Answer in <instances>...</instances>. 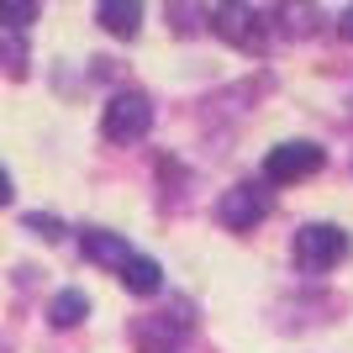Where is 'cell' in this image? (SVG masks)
<instances>
[{"label": "cell", "mask_w": 353, "mask_h": 353, "mask_svg": "<svg viewBox=\"0 0 353 353\" xmlns=\"http://www.w3.org/2000/svg\"><path fill=\"white\" fill-rule=\"evenodd\" d=\"M348 259V232L332 227V221H311L295 232V264L306 269V274H327V269H338Z\"/></svg>", "instance_id": "cell-1"}, {"label": "cell", "mask_w": 353, "mask_h": 353, "mask_svg": "<svg viewBox=\"0 0 353 353\" xmlns=\"http://www.w3.org/2000/svg\"><path fill=\"white\" fill-rule=\"evenodd\" d=\"M148 127H153V101L148 95H137V90L111 95V105H105V117H101V132L111 143H137Z\"/></svg>", "instance_id": "cell-2"}, {"label": "cell", "mask_w": 353, "mask_h": 353, "mask_svg": "<svg viewBox=\"0 0 353 353\" xmlns=\"http://www.w3.org/2000/svg\"><path fill=\"white\" fill-rule=\"evenodd\" d=\"M322 163H327V153L316 143H280L264 159V174L274 179V185H295V179H311Z\"/></svg>", "instance_id": "cell-3"}, {"label": "cell", "mask_w": 353, "mask_h": 353, "mask_svg": "<svg viewBox=\"0 0 353 353\" xmlns=\"http://www.w3.org/2000/svg\"><path fill=\"white\" fill-rule=\"evenodd\" d=\"M216 216H221V227H232V232H248V227H259V221L269 216V190H259V185H237V190L221 195Z\"/></svg>", "instance_id": "cell-4"}, {"label": "cell", "mask_w": 353, "mask_h": 353, "mask_svg": "<svg viewBox=\"0 0 353 353\" xmlns=\"http://www.w3.org/2000/svg\"><path fill=\"white\" fill-rule=\"evenodd\" d=\"M211 27H216L221 43H237V48H264V32H259V16L248 11V6H237V0H227L216 16H211Z\"/></svg>", "instance_id": "cell-5"}, {"label": "cell", "mask_w": 353, "mask_h": 353, "mask_svg": "<svg viewBox=\"0 0 353 353\" xmlns=\"http://www.w3.org/2000/svg\"><path fill=\"white\" fill-rule=\"evenodd\" d=\"M79 248H85V259H90V264H101V269H117V274H121V264L132 259L127 237H121V232H101V227L79 232Z\"/></svg>", "instance_id": "cell-6"}, {"label": "cell", "mask_w": 353, "mask_h": 353, "mask_svg": "<svg viewBox=\"0 0 353 353\" xmlns=\"http://www.w3.org/2000/svg\"><path fill=\"white\" fill-rule=\"evenodd\" d=\"M316 21H322L316 0H274V27L285 37H306V32H316Z\"/></svg>", "instance_id": "cell-7"}, {"label": "cell", "mask_w": 353, "mask_h": 353, "mask_svg": "<svg viewBox=\"0 0 353 353\" xmlns=\"http://www.w3.org/2000/svg\"><path fill=\"white\" fill-rule=\"evenodd\" d=\"M101 27L111 37H137L143 27V0H101Z\"/></svg>", "instance_id": "cell-8"}, {"label": "cell", "mask_w": 353, "mask_h": 353, "mask_svg": "<svg viewBox=\"0 0 353 353\" xmlns=\"http://www.w3.org/2000/svg\"><path fill=\"white\" fill-rule=\"evenodd\" d=\"M121 285H127L132 295H153L163 285V269L153 264V259H143V253H132V259L121 264Z\"/></svg>", "instance_id": "cell-9"}, {"label": "cell", "mask_w": 353, "mask_h": 353, "mask_svg": "<svg viewBox=\"0 0 353 353\" xmlns=\"http://www.w3.org/2000/svg\"><path fill=\"white\" fill-rule=\"evenodd\" d=\"M85 311H90L85 290H59V295H53V306H48V322H53V327H79V322H85Z\"/></svg>", "instance_id": "cell-10"}, {"label": "cell", "mask_w": 353, "mask_h": 353, "mask_svg": "<svg viewBox=\"0 0 353 353\" xmlns=\"http://www.w3.org/2000/svg\"><path fill=\"white\" fill-rule=\"evenodd\" d=\"M37 6H43V0H0V27L6 32L32 27V21H37Z\"/></svg>", "instance_id": "cell-11"}, {"label": "cell", "mask_w": 353, "mask_h": 353, "mask_svg": "<svg viewBox=\"0 0 353 353\" xmlns=\"http://www.w3.org/2000/svg\"><path fill=\"white\" fill-rule=\"evenodd\" d=\"M0 63H6V74H21V69H27V48L6 37V43H0Z\"/></svg>", "instance_id": "cell-12"}, {"label": "cell", "mask_w": 353, "mask_h": 353, "mask_svg": "<svg viewBox=\"0 0 353 353\" xmlns=\"http://www.w3.org/2000/svg\"><path fill=\"white\" fill-rule=\"evenodd\" d=\"M27 227L37 237H48V243H53V237H63V227H59V216H27Z\"/></svg>", "instance_id": "cell-13"}, {"label": "cell", "mask_w": 353, "mask_h": 353, "mask_svg": "<svg viewBox=\"0 0 353 353\" xmlns=\"http://www.w3.org/2000/svg\"><path fill=\"white\" fill-rule=\"evenodd\" d=\"M338 32H343V43H353V6L338 16Z\"/></svg>", "instance_id": "cell-14"}, {"label": "cell", "mask_w": 353, "mask_h": 353, "mask_svg": "<svg viewBox=\"0 0 353 353\" xmlns=\"http://www.w3.org/2000/svg\"><path fill=\"white\" fill-rule=\"evenodd\" d=\"M6 201H11V174L0 169V206H6Z\"/></svg>", "instance_id": "cell-15"}]
</instances>
